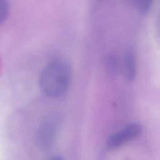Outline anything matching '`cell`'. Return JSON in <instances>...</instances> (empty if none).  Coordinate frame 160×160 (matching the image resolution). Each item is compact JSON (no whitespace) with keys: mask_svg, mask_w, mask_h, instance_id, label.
Here are the masks:
<instances>
[{"mask_svg":"<svg viewBox=\"0 0 160 160\" xmlns=\"http://www.w3.org/2000/svg\"><path fill=\"white\" fill-rule=\"evenodd\" d=\"M71 80V69L69 64L62 60H55L49 63L41 71L39 85L46 96L57 98L66 93Z\"/></svg>","mask_w":160,"mask_h":160,"instance_id":"cell-1","label":"cell"},{"mask_svg":"<svg viewBox=\"0 0 160 160\" xmlns=\"http://www.w3.org/2000/svg\"><path fill=\"white\" fill-rule=\"evenodd\" d=\"M143 131L142 126L136 122L128 124L119 131L114 133L108 139V146L110 149H116L124 144L138 138Z\"/></svg>","mask_w":160,"mask_h":160,"instance_id":"cell-3","label":"cell"},{"mask_svg":"<svg viewBox=\"0 0 160 160\" xmlns=\"http://www.w3.org/2000/svg\"><path fill=\"white\" fill-rule=\"evenodd\" d=\"M106 65L110 73H115L118 68V61L114 55L109 56L107 59Z\"/></svg>","mask_w":160,"mask_h":160,"instance_id":"cell-6","label":"cell"},{"mask_svg":"<svg viewBox=\"0 0 160 160\" xmlns=\"http://www.w3.org/2000/svg\"><path fill=\"white\" fill-rule=\"evenodd\" d=\"M153 0H139V10L142 14H146L150 9Z\"/></svg>","mask_w":160,"mask_h":160,"instance_id":"cell-7","label":"cell"},{"mask_svg":"<svg viewBox=\"0 0 160 160\" xmlns=\"http://www.w3.org/2000/svg\"><path fill=\"white\" fill-rule=\"evenodd\" d=\"M9 3L7 0H0V25L7 19L9 14Z\"/></svg>","mask_w":160,"mask_h":160,"instance_id":"cell-5","label":"cell"},{"mask_svg":"<svg viewBox=\"0 0 160 160\" xmlns=\"http://www.w3.org/2000/svg\"><path fill=\"white\" fill-rule=\"evenodd\" d=\"M124 70L127 79L132 81L134 79L136 75V56L134 50L129 49L125 55L124 61Z\"/></svg>","mask_w":160,"mask_h":160,"instance_id":"cell-4","label":"cell"},{"mask_svg":"<svg viewBox=\"0 0 160 160\" xmlns=\"http://www.w3.org/2000/svg\"><path fill=\"white\" fill-rule=\"evenodd\" d=\"M60 120L58 114H52L41 121L36 132V142L40 149L48 150L53 146Z\"/></svg>","mask_w":160,"mask_h":160,"instance_id":"cell-2","label":"cell"}]
</instances>
